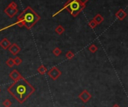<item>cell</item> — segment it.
<instances>
[{"label": "cell", "mask_w": 128, "mask_h": 107, "mask_svg": "<svg viewBox=\"0 0 128 107\" xmlns=\"http://www.w3.org/2000/svg\"><path fill=\"white\" fill-rule=\"evenodd\" d=\"M10 44H11V43H10V41L8 39V38H3L1 41H0V46L3 49V50H8V48H9V46H10Z\"/></svg>", "instance_id": "obj_9"}, {"label": "cell", "mask_w": 128, "mask_h": 107, "mask_svg": "<svg viewBox=\"0 0 128 107\" xmlns=\"http://www.w3.org/2000/svg\"><path fill=\"white\" fill-rule=\"evenodd\" d=\"M0 92H1V88H0Z\"/></svg>", "instance_id": "obj_24"}, {"label": "cell", "mask_w": 128, "mask_h": 107, "mask_svg": "<svg viewBox=\"0 0 128 107\" xmlns=\"http://www.w3.org/2000/svg\"><path fill=\"white\" fill-rule=\"evenodd\" d=\"M38 74H40L41 75H44L47 72V68L44 65H40L38 68Z\"/></svg>", "instance_id": "obj_13"}, {"label": "cell", "mask_w": 128, "mask_h": 107, "mask_svg": "<svg viewBox=\"0 0 128 107\" xmlns=\"http://www.w3.org/2000/svg\"><path fill=\"white\" fill-rule=\"evenodd\" d=\"M40 20V16L30 7H26L24 10L17 16V20L16 22H14L13 24L8 26L6 27H4L0 29V32L10 28L14 26H18L19 27L25 26L27 29H31L39 20Z\"/></svg>", "instance_id": "obj_2"}, {"label": "cell", "mask_w": 128, "mask_h": 107, "mask_svg": "<svg viewBox=\"0 0 128 107\" xmlns=\"http://www.w3.org/2000/svg\"><path fill=\"white\" fill-rule=\"evenodd\" d=\"M88 26H89L91 28H94L97 26V25H98V24H97V23H96V22L92 19V20H90V21L88 22Z\"/></svg>", "instance_id": "obj_19"}, {"label": "cell", "mask_w": 128, "mask_h": 107, "mask_svg": "<svg viewBox=\"0 0 128 107\" xmlns=\"http://www.w3.org/2000/svg\"><path fill=\"white\" fill-rule=\"evenodd\" d=\"M82 107H86V106H82Z\"/></svg>", "instance_id": "obj_25"}, {"label": "cell", "mask_w": 128, "mask_h": 107, "mask_svg": "<svg viewBox=\"0 0 128 107\" xmlns=\"http://www.w3.org/2000/svg\"><path fill=\"white\" fill-rule=\"evenodd\" d=\"M5 64H6V65L8 66L9 68H13V67L15 65L14 62V58H9L6 61Z\"/></svg>", "instance_id": "obj_15"}, {"label": "cell", "mask_w": 128, "mask_h": 107, "mask_svg": "<svg viewBox=\"0 0 128 107\" xmlns=\"http://www.w3.org/2000/svg\"><path fill=\"white\" fill-rule=\"evenodd\" d=\"M98 46H97L95 44H92V45L88 47V50H89L91 52H92V53L96 52L98 51Z\"/></svg>", "instance_id": "obj_17"}, {"label": "cell", "mask_w": 128, "mask_h": 107, "mask_svg": "<svg viewBox=\"0 0 128 107\" xmlns=\"http://www.w3.org/2000/svg\"><path fill=\"white\" fill-rule=\"evenodd\" d=\"M78 1H80V2H82V3H84V4H86L87 2H88L89 0H78Z\"/></svg>", "instance_id": "obj_22"}, {"label": "cell", "mask_w": 128, "mask_h": 107, "mask_svg": "<svg viewBox=\"0 0 128 107\" xmlns=\"http://www.w3.org/2000/svg\"><path fill=\"white\" fill-rule=\"evenodd\" d=\"M7 91L19 104H23L35 92V88L24 77H22L11 84Z\"/></svg>", "instance_id": "obj_1"}, {"label": "cell", "mask_w": 128, "mask_h": 107, "mask_svg": "<svg viewBox=\"0 0 128 107\" xmlns=\"http://www.w3.org/2000/svg\"><path fill=\"white\" fill-rule=\"evenodd\" d=\"M8 50L13 56H16L21 51V48L16 44L14 43L10 44V46L8 48Z\"/></svg>", "instance_id": "obj_7"}, {"label": "cell", "mask_w": 128, "mask_h": 107, "mask_svg": "<svg viewBox=\"0 0 128 107\" xmlns=\"http://www.w3.org/2000/svg\"><path fill=\"white\" fill-rule=\"evenodd\" d=\"M62 51L61 49L58 48V47H56V48H54L53 50H52V54H53L55 56H56V57L59 56L62 54Z\"/></svg>", "instance_id": "obj_14"}, {"label": "cell", "mask_w": 128, "mask_h": 107, "mask_svg": "<svg viewBox=\"0 0 128 107\" xmlns=\"http://www.w3.org/2000/svg\"><path fill=\"white\" fill-rule=\"evenodd\" d=\"M9 5L11 6L12 8H17V7H18L17 4H16V2H11L9 4Z\"/></svg>", "instance_id": "obj_21"}, {"label": "cell", "mask_w": 128, "mask_h": 107, "mask_svg": "<svg viewBox=\"0 0 128 107\" xmlns=\"http://www.w3.org/2000/svg\"><path fill=\"white\" fill-rule=\"evenodd\" d=\"M116 16L119 20H123L126 18L127 16V13L123 10V9H119L116 13Z\"/></svg>", "instance_id": "obj_10"}, {"label": "cell", "mask_w": 128, "mask_h": 107, "mask_svg": "<svg viewBox=\"0 0 128 107\" xmlns=\"http://www.w3.org/2000/svg\"><path fill=\"white\" fill-rule=\"evenodd\" d=\"M4 12L5 13V14L9 17V18H13L14 17V16L18 13V9L17 8H12L11 6H10L8 4V6L7 8H5V9L4 10Z\"/></svg>", "instance_id": "obj_5"}, {"label": "cell", "mask_w": 128, "mask_h": 107, "mask_svg": "<svg viewBox=\"0 0 128 107\" xmlns=\"http://www.w3.org/2000/svg\"><path fill=\"white\" fill-rule=\"evenodd\" d=\"M113 107H120V106H119L118 105H117V104H115V105H114V106H113Z\"/></svg>", "instance_id": "obj_23"}, {"label": "cell", "mask_w": 128, "mask_h": 107, "mask_svg": "<svg viewBox=\"0 0 128 107\" xmlns=\"http://www.w3.org/2000/svg\"><path fill=\"white\" fill-rule=\"evenodd\" d=\"M47 74L52 80L55 81L62 75V72L56 67H52L50 70H47Z\"/></svg>", "instance_id": "obj_4"}, {"label": "cell", "mask_w": 128, "mask_h": 107, "mask_svg": "<svg viewBox=\"0 0 128 107\" xmlns=\"http://www.w3.org/2000/svg\"><path fill=\"white\" fill-rule=\"evenodd\" d=\"M64 31H65L64 28L62 26H61V25H58V26L56 28V29H55V32H56L58 34H59V35L62 34L64 32Z\"/></svg>", "instance_id": "obj_12"}, {"label": "cell", "mask_w": 128, "mask_h": 107, "mask_svg": "<svg viewBox=\"0 0 128 107\" xmlns=\"http://www.w3.org/2000/svg\"><path fill=\"white\" fill-rule=\"evenodd\" d=\"M3 106L4 107H10L12 106V102L9 99H6L3 103H2Z\"/></svg>", "instance_id": "obj_18"}, {"label": "cell", "mask_w": 128, "mask_h": 107, "mask_svg": "<svg viewBox=\"0 0 128 107\" xmlns=\"http://www.w3.org/2000/svg\"><path fill=\"white\" fill-rule=\"evenodd\" d=\"M79 98L83 102V103H87L91 98H92V95L90 94V93L87 91V90H83L79 95Z\"/></svg>", "instance_id": "obj_6"}, {"label": "cell", "mask_w": 128, "mask_h": 107, "mask_svg": "<svg viewBox=\"0 0 128 107\" xmlns=\"http://www.w3.org/2000/svg\"><path fill=\"white\" fill-rule=\"evenodd\" d=\"M86 8V4L80 2L78 0H68L64 5L63 6V8L59 10L58 12H56V14H54L52 15V16H56V15H58V14H60L62 10H68L73 16L76 17L79 15V14L80 12L82 11V10Z\"/></svg>", "instance_id": "obj_3"}, {"label": "cell", "mask_w": 128, "mask_h": 107, "mask_svg": "<svg viewBox=\"0 0 128 107\" xmlns=\"http://www.w3.org/2000/svg\"><path fill=\"white\" fill-rule=\"evenodd\" d=\"M14 62L15 65H20V64L22 62V60L20 57L16 56V58H14Z\"/></svg>", "instance_id": "obj_20"}, {"label": "cell", "mask_w": 128, "mask_h": 107, "mask_svg": "<svg viewBox=\"0 0 128 107\" xmlns=\"http://www.w3.org/2000/svg\"><path fill=\"white\" fill-rule=\"evenodd\" d=\"M93 20L96 22L97 24H100V23L104 21V17H103V16H102L101 14H98L93 18Z\"/></svg>", "instance_id": "obj_11"}, {"label": "cell", "mask_w": 128, "mask_h": 107, "mask_svg": "<svg viewBox=\"0 0 128 107\" xmlns=\"http://www.w3.org/2000/svg\"><path fill=\"white\" fill-rule=\"evenodd\" d=\"M9 77H10L14 82H16V81L19 80L20 79H21L22 76V75L20 74V72H18L17 70L14 69V70H13L9 74Z\"/></svg>", "instance_id": "obj_8"}, {"label": "cell", "mask_w": 128, "mask_h": 107, "mask_svg": "<svg viewBox=\"0 0 128 107\" xmlns=\"http://www.w3.org/2000/svg\"><path fill=\"white\" fill-rule=\"evenodd\" d=\"M74 56H75V55H74V53L72 51H68V52H67V53L65 54V57H66V58L68 59V60L73 59V58H74Z\"/></svg>", "instance_id": "obj_16"}]
</instances>
